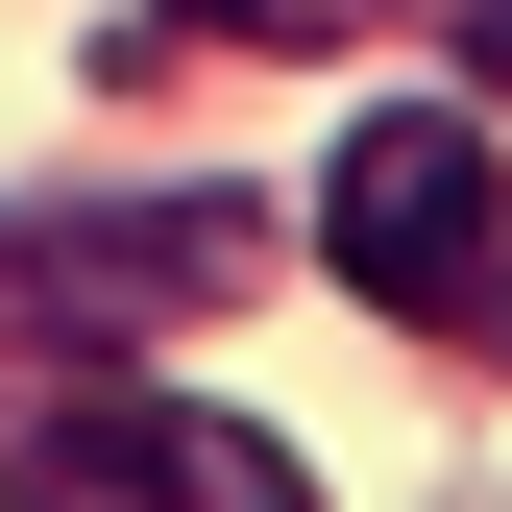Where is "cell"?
I'll use <instances>...</instances> for the list:
<instances>
[{"instance_id":"1","label":"cell","mask_w":512,"mask_h":512,"mask_svg":"<svg viewBox=\"0 0 512 512\" xmlns=\"http://www.w3.org/2000/svg\"><path fill=\"white\" fill-rule=\"evenodd\" d=\"M317 269L366 317H512V171H488V98H391L342 171H317Z\"/></svg>"},{"instance_id":"2","label":"cell","mask_w":512,"mask_h":512,"mask_svg":"<svg viewBox=\"0 0 512 512\" xmlns=\"http://www.w3.org/2000/svg\"><path fill=\"white\" fill-rule=\"evenodd\" d=\"M0 512H317L293 488V439H244L220 391H49L25 415V464H0Z\"/></svg>"},{"instance_id":"3","label":"cell","mask_w":512,"mask_h":512,"mask_svg":"<svg viewBox=\"0 0 512 512\" xmlns=\"http://www.w3.org/2000/svg\"><path fill=\"white\" fill-rule=\"evenodd\" d=\"M171 25H220V49H342L366 0H171Z\"/></svg>"},{"instance_id":"4","label":"cell","mask_w":512,"mask_h":512,"mask_svg":"<svg viewBox=\"0 0 512 512\" xmlns=\"http://www.w3.org/2000/svg\"><path fill=\"white\" fill-rule=\"evenodd\" d=\"M464 98H512V0H464Z\"/></svg>"}]
</instances>
